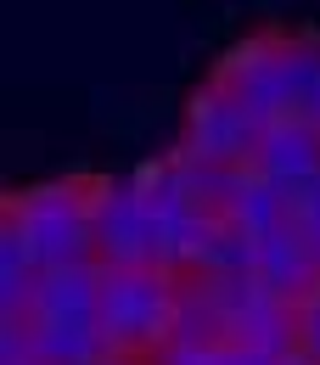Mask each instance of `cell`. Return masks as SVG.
I'll return each mask as SVG.
<instances>
[{
  "instance_id": "7c38bea8",
  "label": "cell",
  "mask_w": 320,
  "mask_h": 365,
  "mask_svg": "<svg viewBox=\"0 0 320 365\" xmlns=\"http://www.w3.org/2000/svg\"><path fill=\"white\" fill-rule=\"evenodd\" d=\"M163 163H169V175H175L208 214H220V220L230 214L236 191H242V180H247V169H230V163H214V158H197V152H185V146H169Z\"/></svg>"
},
{
  "instance_id": "3957f363",
  "label": "cell",
  "mask_w": 320,
  "mask_h": 365,
  "mask_svg": "<svg viewBox=\"0 0 320 365\" xmlns=\"http://www.w3.org/2000/svg\"><path fill=\"white\" fill-rule=\"evenodd\" d=\"M214 91H225L242 113H253L259 124H275L292 113V62H287V29H259V34H242L236 46L220 51L214 73H208Z\"/></svg>"
},
{
  "instance_id": "e0dca14e",
  "label": "cell",
  "mask_w": 320,
  "mask_h": 365,
  "mask_svg": "<svg viewBox=\"0 0 320 365\" xmlns=\"http://www.w3.org/2000/svg\"><path fill=\"white\" fill-rule=\"evenodd\" d=\"M298 349L320 365V287L304 298V304H298Z\"/></svg>"
},
{
  "instance_id": "52a82bcc",
  "label": "cell",
  "mask_w": 320,
  "mask_h": 365,
  "mask_svg": "<svg viewBox=\"0 0 320 365\" xmlns=\"http://www.w3.org/2000/svg\"><path fill=\"white\" fill-rule=\"evenodd\" d=\"M253 169H259L264 180L298 191L304 180L320 175V130L309 118H298V113L264 124V130H259V152H253Z\"/></svg>"
},
{
  "instance_id": "ac0fdd59",
  "label": "cell",
  "mask_w": 320,
  "mask_h": 365,
  "mask_svg": "<svg viewBox=\"0 0 320 365\" xmlns=\"http://www.w3.org/2000/svg\"><path fill=\"white\" fill-rule=\"evenodd\" d=\"M107 365H146V360H124V354H113V360H107Z\"/></svg>"
},
{
  "instance_id": "ba28073f",
  "label": "cell",
  "mask_w": 320,
  "mask_h": 365,
  "mask_svg": "<svg viewBox=\"0 0 320 365\" xmlns=\"http://www.w3.org/2000/svg\"><path fill=\"white\" fill-rule=\"evenodd\" d=\"M253 281L270 287L275 298H287V304H304L320 287V259H315V247L304 242V230L287 225L275 236H264V242H253Z\"/></svg>"
},
{
  "instance_id": "8992f818",
  "label": "cell",
  "mask_w": 320,
  "mask_h": 365,
  "mask_svg": "<svg viewBox=\"0 0 320 365\" xmlns=\"http://www.w3.org/2000/svg\"><path fill=\"white\" fill-rule=\"evenodd\" d=\"M259 118L242 113L225 91L202 85L185 101V124H180V146L197 152V158H214V163H230V169H253V152H259Z\"/></svg>"
},
{
  "instance_id": "8fae6325",
  "label": "cell",
  "mask_w": 320,
  "mask_h": 365,
  "mask_svg": "<svg viewBox=\"0 0 320 365\" xmlns=\"http://www.w3.org/2000/svg\"><path fill=\"white\" fill-rule=\"evenodd\" d=\"M169 343H191V349H225L230 343V320L220 292L202 281V275H185L180 281V304H175V331Z\"/></svg>"
},
{
  "instance_id": "4fadbf2b",
  "label": "cell",
  "mask_w": 320,
  "mask_h": 365,
  "mask_svg": "<svg viewBox=\"0 0 320 365\" xmlns=\"http://www.w3.org/2000/svg\"><path fill=\"white\" fill-rule=\"evenodd\" d=\"M225 220L236 230H247L253 242H264V236H275V230L298 225V220H292V191L275 185V180H264L259 169H247V180H242V191H236V202H230Z\"/></svg>"
},
{
  "instance_id": "2e32d148",
  "label": "cell",
  "mask_w": 320,
  "mask_h": 365,
  "mask_svg": "<svg viewBox=\"0 0 320 365\" xmlns=\"http://www.w3.org/2000/svg\"><path fill=\"white\" fill-rule=\"evenodd\" d=\"M292 220H298L304 242L315 247V259H320V175H315V180H304L298 191H292Z\"/></svg>"
},
{
  "instance_id": "5bb4252c",
  "label": "cell",
  "mask_w": 320,
  "mask_h": 365,
  "mask_svg": "<svg viewBox=\"0 0 320 365\" xmlns=\"http://www.w3.org/2000/svg\"><path fill=\"white\" fill-rule=\"evenodd\" d=\"M287 62H292V113L320 130V29H287Z\"/></svg>"
},
{
  "instance_id": "30bf717a",
  "label": "cell",
  "mask_w": 320,
  "mask_h": 365,
  "mask_svg": "<svg viewBox=\"0 0 320 365\" xmlns=\"http://www.w3.org/2000/svg\"><path fill=\"white\" fill-rule=\"evenodd\" d=\"M34 365H107L113 343L101 320H29Z\"/></svg>"
},
{
  "instance_id": "6da1fadb",
  "label": "cell",
  "mask_w": 320,
  "mask_h": 365,
  "mask_svg": "<svg viewBox=\"0 0 320 365\" xmlns=\"http://www.w3.org/2000/svg\"><path fill=\"white\" fill-rule=\"evenodd\" d=\"M0 225H11L29 253L40 259V270L56 264H79L96 259V180H40L6 197Z\"/></svg>"
},
{
  "instance_id": "9a60e30c",
  "label": "cell",
  "mask_w": 320,
  "mask_h": 365,
  "mask_svg": "<svg viewBox=\"0 0 320 365\" xmlns=\"http://www.w3.org/2000/svg\"><path fill=\"white\" fill-rule=\"evenodd\" d=\"M191 275H202V281L253 275V236H247V230H236L230 220H214V230H208V242H202V253H197Z\"/></svg>"
},
{
  "instance_id": "7a4b0ae2",
  "label": "cell",
  "mask_w": 320,
  "mask_h": 365,
  "mask_svg": "<svg viewBox=\"0 0 320 365\" xmlns=\"http://www.w3.org/2000/svg\"><path fill=\"white\" fill-rule=\"evenodd\" d=\"M180 281L163 264H135V270H107L101 287V326L113 354L124 360H152L169 331H175V304H180Z\"/></svg>"
},
{
  "instance_id": "5b68a950",
  "label": "cell",
  "mask_w": 320,
  "mask_h": 365,
  "mask_svg": "<svg viewBox=\"0 0 320 365\" xmlns=\"http://www.w3.org/2000/svg\"><path fill=\"white\" fill-rule=\"evenodd\" d=\"M140 180H146V202H152V242H158V264L169 275H191L197 264V253H202V242H208V230L220 214H208L191 191H185L175 175H169V163L158 158V163H146L140 169Z\"/></svg>"
},
{
  "instance_id": "277c9868",
  "label": "cell",
  "mask_w": 320,
  "mask_h": 365,
  "mask_svg": "<svg viewBox=\"0 0 320 365\" xmlns=\"http://www.w3.org/2000/svg\"><path fill=\"white\" fill-rule=\"evenodd\" d=\"M96 264H107V270L158 264L152 202H146L140 169L135 175H101L96 180Z\"/></svg>"
},
{
  "instance_id": "9c48e42d",
  "label": "cell",
  "mask_w": 320,
  "mask_h": 365,
  "mask_svg": "<svg viewBox=\"0 0 320 365\" xmlns=\"http://www.w3.org/2000/svg\"><path fill=\"white\" fill-rule=\"evenodd\" d=\"M101 287H107V264H96V259L40 270L29 320H101Z\"/></svg>"
}]
</instances>
